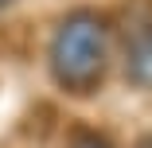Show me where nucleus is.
Instances as JSON below:
<instances>
[]
</instances>
